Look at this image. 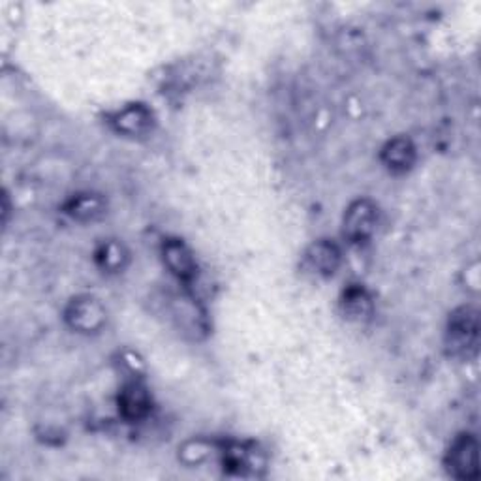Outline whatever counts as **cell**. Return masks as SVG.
<instances>
[{
  "mask_svg": "<svg viewBox=\"0 0 481 481\" xmlns=\"http://www.w3.org/2000/svg\"><path fill=\"white\" fill-rule=\"evenodd\" d=\"M340 306H343L345 316L353 322L367 320L372 314V299L369 296V291L361 286H350L343 293Z\"/></svg>",
  "mask_w": 481,
  "mask_h": 481,
  "instance_id": "obj_11",
  "label": "cell"
},
{
  "mask_svg": "<svg viewBox=\"0 0 481 481\" xmlns=\"http://www.w3.org/2000/svg\"><path fill=\"white\" fill-rule=\"evenodd\" d=\"M164 261L181 281H190L196 276V260L182 241L169 239L164 243Z\"/></svg>",
  "mask_w": 481,
  "mask_h": 481,
  "instance_id": "obj_7",
  "label": "cell"
},
{
  "mask_svg": "<svg viewBox=\"0 0 481 481\" xmlns=\"http://www.w3.org/2000/svg\"><path fill=\"white\" fill-rule=\"evenodd\" d=\"M477 449V440L472 434L459 437L449 447L446 457V467L449 474L459 479H476L479 474Z\"/></svg>",
  "mask_w": 481,
  "mask_h": 481,
  "instance_id": "obj_4",
  "label": "cell"
},
{
  "mask_svg": "<svg viewBox=\"0 0 481 481\" xmlns=\"http://www.w3.org/2000/svg\"><path fill=\"white\" fill-rule=\"evenodd\" d=\"M65 318L72 330L80 333H97L105 323V308L104 305L90 296H81L70 301L66 306Z\"/></svg>",
  "mask_w": 481,
  "mask_h": 481,
  "instance_id": "obj_3",
  "label": "cell"
},
{
  "mask_svg": "<svg viewBox=\"0 0 481 481\" xmlns=\"http://www.w3.org/2000/svg\"><path fill=\"white\" fill-rule=\"evenodd\" d=\"M378 207L369 199H358L348 207L343 234L350 243H365L376 229Z\"/></svg>",
  "mask_w": 481,
  "mask_h": 481,
  "instance_id": "obj_2",
  "label": "cell"
},
{
  "mask_svg": "<svg viewBox=\"0 0 481 481\" xmlns=\"http://www.w3.org/2000/svg\"><path fill=\"white\" fill-rule=\"evenodd\" d=\"M152 124V113L145 105H128L113 117V127L128 136H142Z\"/></svg>",
  "mask_w": 481,
  "mask_h": 481,
  "instance_id": "obj_8",
  "label": "cell"
},
{
  "mask_svg": "<svg viewBox=\"0 0 481 481\" xmlns=\"http://www.w3.org/2000/svg\"><path fill=\"white\" fill-rule=\"evenodd\" d=\"M340 266V251L331 241H316L306 248L303 268L314 276H331Z\"/></svg>",
  "mask_w": 481,
  "mask_h": 481,
  "instance_id": "obj_5",
  "label": "cell"
},
{
  "mask_svg": "<svg viewBox=\"0 0 481 481\" xmlns=\"http://www.w3.org/2000/svg\"><path fill=\"white\" fill-rule=\"evenodd\" d=\"M479 316L474 306H461L449 318L446 331L447 353L459 360H469L477 352Z\"/></svg>",
  "mask_w": 481,
  "mask_h": 481,
  "instance_id": "obj_1",
  "label": "cell"
},
{
  "mask_svg": "<svg viewBox=\"0 0 481 481\" xmlns=\"http://www.w3.org/2000/svg\"><path fill=\"white\" fill-rule=\"evenodd\" d=\"M97 260H98V266L104 271L117 273L124 268V261H127V252H124L122 244H119L117 241H110V243H104L100 246Z\"/></svg>",
  "mask_w": 481,
  "mask_h": 481,
  "instance_id": "obj_12",
  "label": "cell"
},
{
  "mask_svg": "<svg viewBox=\"0 0 481 481\" xmlns=\"http://www.w3.org/2000/svg\"><path fill=\"white\" fill-rule=\"evenodd\" d=\"M119 410L124 420L128 422L144 420L151 410V397L145 390V385L137 382L124 385V390L119 395Z\"/></svg>",
  "mask_w": 481,
  "mask_h": 481,
  "instance_id": "obj_6",
  "label": "cell"
},
{
  "mask_svg": "<svg viewBox=\"0 0 481 481\" xmlns=\"http://www.w3.org/2000/svg\"><path fill=\"white\" fill-rule=\"evenodd\" d=\"M66 213L74 221L92 222L105 213V201L98 194H80L68 201Z\"/></svg>",
  "mask_w": 481,
  "mask_h": 481,
  "instance_id": "obj_10",
  "label": "cell"
},
{
  "mask_svg": "<svg viewBox=\"0 0 481 481\" xmlns=\"http://www.w3.org/2000/svg\"><path fill=\"white\" fill-rule=\"evenodd\" d=\"M382 160L392 172H407L415 160V147L408 137H397L384 147Z\"/></svg>",
  "mask_w": 481,
  "mask_h": 481,
  "instance_id": "obj_9",
  "label": "cell"
}]
</instances>
